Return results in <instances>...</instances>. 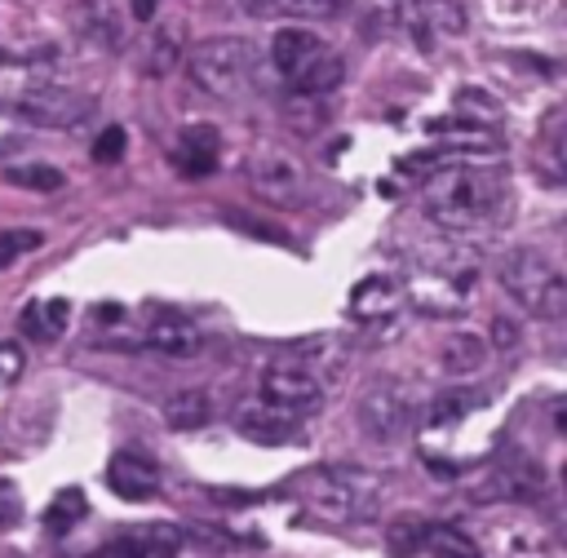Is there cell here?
<instances>
[{"label":"cell","mask_w":567,"mask_h":558,"mask_svg":"<svg viewBox=\"0 0 567 558\" xmlns=\"http://www.w3.org/2000/svg\"><path fill=\"white\" fill-rule=\"evenodd\" d=\"M421 204H425V217L443 235L465 239V235H478V230H487V226H496L505 217L509 182H505L501 168L470 164L461 155V159H447V164L425 173Z\"/></svg>","instance_id":"cell-1"},{"label":"cell","mask_w":567,"mask_h":558,"mask_svg":"<svg viewBox=\"0 0 567 558\" xmlns=\"http://www.w3.org/2000/svg\"><path fill=\"white\" fill-rule=\"evenodd\" d=\"M217 155H221V137L213 124L195 120V124H182L177 128V142H173V164L177 173L186 177H208L217 168Z\"/></svg>","instance_id":"cell-16"},{"label":"cell","mask_w":567,"mask_h":558,"mask_svg":"<svg viewBox=\"0 0 567 558\" xmlns=\"http://www.w3.org/2000/svg\"><path fill=\"white\" fill-rule=\"evenodd\" d=\"M354 416H359V430L363 438L372 443H403L416 425V394L403 385V381H377L359 394L354 403Z\"/></svg>","instance_id":"cell-7"},{"label":"cell","mask_w":567,"mask_h":558,"mask_svg":"<svg viewBox=\"0 0 567 558\" xmlns=\"http://www.w3.org/2000/svg\"><path fill=\"white\" fill-rule=\"evenodd\" d=\"M4 182L18 186V190H31V195H53V190H62L66 177L53 164H9L4 168Z\"/></svg>","instance_id":"cell-24"},{"label":"cell","mask_w":567,"mask_h":558,"mask_svg":"<svg viewBox=\"0 0 567 558\" xmlns=\"http://www.w3.org/2000/svg\"><path fill=\"white\" fill-rule=\"evenodd\" d=\"M182 58V22L177 27H159L151 49H146V75H168Z\"/></svg>","instance_id":"cell-26"},{"label":"cell","mask_w":567,"mask_h":558,"mask_svg":"<svg viewBox=\"0 0 567 558\" xmlns=\"http://www.w3.org/2000/svg\"><path fill=\"white\" fill-rule=\"evenodd\" d=\"M66 319H71V301L66 297H44V301H31L22 310V332L40 337V341H53V337L66 332Z\"/></svg>","instance_id":"cell-21"},{"label":"cell","mask_w":567,"mask_h":558,"mask_svg":"<svg viewBox=\"0 0 567 558\" xmlns=\"http://www.w3.org/2000/svg\"><path fill=\"white\" fill-rule=\"evenodd\" d=\"M40 244H44V235H40V230H31V226H0V270H4V266H13L18 257L35 252Z\"/></svg>","instance_id":"cell-27"},{"label":"cell","mask_w":567,"mask_h":558,"mask_svg":"<svg viewBox=\"0 0 567 558\" xmlns=\"http://www.w3.org/2000/svg\"><path fill=\"white\" fill-rule=\"evenodd\" d=\"M186 549V531L173 527V523H142V527H128L120 531L102 558H173Z\"/></svg>","instance_id":"cell-13"},{"label":"cell","mask_w":567,"mask_h":558,"mask_svg":"<svg viewBox=\"0 0 567 558\" xmlns=\"http://www.w3.org/2000/svg\"><path fill=\"white\" fill-rule=\"evenodd\" d=\"M270 62H275L279 80L288 84V93H301V97H323V93H332L346 80L341 53L328 40H319L315 31H306V27L275 31Z\"/></svg>","instance_id":"cell-3"},{"label":"cell","mask_w":567,"mask_h":558,"mask_svg":"<svg viewBox=\"0 0 567 558\" xmlns=\"http://www.w3.org/2000/svg\"><path fill=\"white\" fill-rule=\"evenodd\" d=\"M545 487H549V478H545V469H540L536 456H527V452H505V456L496 461V469L478 483L474 496H478V500H518V505H527V500H540Z\"/></svg>","instance_id":"cell-12"},{"label":"cell","mask_w":567,"mask_h":558,"mask_svg":"<svg viewBox=\"0 0 567 558\" xmlns=\"http://www.w3.org/2000/svg\"><path fill=\"white\" fill-rule=\"evenodd\" d=\"M496 279L501 288L536 319H563L567 314V279L558 270V261L540 248H509L496 261Z\"/></svg>","instance_id":"cell-5"},{"label":"cell","mask_w":567,"mask_h":558,"mask_svg":"<svg viewBox=\"0 0 567 558\" xmlns=\"http://www.w3.org/2000/svg\"><path fill=\"white\" fill-rule=\"evenodd\" d=\"M239 434H248L252 443H288L297 434V416L284 412V407H270V403H252L235 416Z\"/></svg>","instance_id":"cell-19"},{"label":"cell","mask_w":567,"mask_h":558,"mask_svg":"<svg viewBox=\"0 0 567 558\" xmlns=\"http://www.w3.org/2000/svg\"><path fill=\"white\" fill-rule=\"evenodd\" d=\"M257 390H261V403L284 407L292 416L315 412L319 399H323V381H319L315 363H306V359H275V363H266Z\"/></svg>","instance_id":"cell-9"},{"label":"cell","mask_w":567,"mask_h":558,"mask_svg":"<svg viewBox=\"0 0 567 558\" xmlns=\"http://www.w3.org/2000/svg\"><path fill=\"white\" fill-rule=\"evenodd\" d=\"M408 306V292H403V279L399 275H363L354 288H350V314L363 319V323H381V319H394L399 310Z\"/></svg>","instance_id":"cell-14"},{"label":"cell","mask_w":567,"mask_h":558,"mask_svg":"<svg viewBox=\"0 0 567 558\" xmlns=\"http://www.w3.org/2000/svg\"><path fill=\"white\" fill-rule=\"evenodd\" d=\"M292 496L328 523H363L377 509L381 478L359 465H315L297 474Z\"/></svg>","instance_id":"cell-2"},{"label":"cell","mask_w":567,"mask_h":558,"mask_svg":"<svg viewBox=\"0 0 567 558\" xmlns=\"http://www.w3.org/2000/svg\"><path fill=\"white\" fill-rule=\"evenodd\" d=\"M22 146H27V128L0 115V155H13V151H22Z\"/></svg>","instance_id":"cell-31"},{"label":"cell","mask_w":567,"mask_h":558,"mask_svg":"<svg viewBox=\"0 0 567 558\" xmlns=\"http://www.w3.org/2000/svg\"><path fill=\"white\" fill-rule=\"evenodd\" d=\"M142 341L151 345V350H159V354H168V359H190L199 345H204V332L182 314V310H155L151 314V323H146V332H142Z\"/></svg>","instance_id":"cell-17"},{"label":"cell","mask_w":567,"mask_h":558,"mask_svg":"<svg viewBox=\"0 0 567 558\" xmlns=\"http://www.w3.org/2000/svg\"><path fill=\"white\" fill-rule=\"evenodd\" d=\"M93 159H97V164H120V159H124V128H120V124H106V128L97 133Z\"/></svg>","instance_id":"cell-29"},{"label":"cell","mask_w":567,"mask_h":558,"mask_svg":"<svg viewBox=\"0 0 567 558\" xmlns=\"http://www.w3.org/2000/svg\"><path fill=\"white\" fill-rule=\"evenodd\" d=\"M483 359H487V345H483L474 332H456V337H447V345H443V372H447V376H470V372L483 368Z\"/></svg>","instance_id":"cell-23"},{"label":"cell","mask_w":567,"mask_h":558,"mask_svg":"<svg viewBox=\"0 0 567 558\" xmlns=\"http://www.w3.org/2000/svg\"><path fill=\"white\" fill-rule=\"evenodd\" d=\"M155 4H159V0H133V13L146 22V18H155Z\"/></svg>","instance_id":"cell-35"},{"label":"cell","mask_w":567,"mask_h":558,"mask_svg":"<svg viewBox=\"0 0 567 558\" xmlns=\"http://www.w3.org/2000/svg\"><path fill=\"white\" fill-rule=\"evenodd\" d=\"M487 407V390H478V385H456V390H443L430 407H425V430L430 434H439V430H456V425H465L474 412H483Z\"/></svg>","instance_id":"cell-18"},{"label":"cell","mask_w":567,"mask_h":558,"mask_svg":"<svg viewBox=\"0 0 567 558\" xmlns=\"http://www.w3.org/2000/svg\"><path fill=\"white\" fill-rule=\"evenodd\" d=\"M235 4H239L248 18H270V13H275V0H235Z\"/></svg>","instance_id":"cell-34"},{"label":"cell","mask_w":567,"mask_h":558,"mask_svg":"<svg viewBox=\"0 0 567 558\" xmlns=\"http://www.w3.org/2000/svg\"><path fill=\"white\" fill-rule=\"evenodd\" d=\"M275 9L292 13V18H337L350 9V0H275Z\"/></svg>","instance_id":"cell-28"},{"label":"cell","mask_w":567,"mask_h":558,"mask_svg":"<svg viewBox=\"0 0 567 558\" xmlns=\"http://www.w3.org/2000/svg\"><path fill=\"white\" fill-rule=\"evenodd\" d=\"M106 487L120 500H151L159 492V465L142 452H115L106 461Z\"/></svg>","instance_id":"cell-15"},{"label":"cell","mask_w":567,"mask_h":558,"mask_svg":"<svg viewBox=\"0 0 567 558\" xmlns=\"http://www.w3.org/2000/svg\"><path fill=\"white\" fill-rule=\"evenodd\" d=\"M75 22H80V31H84L93 44H102V49H120V44H124V27H120L111 0H80Z\"/></svg>","instance_id":"cell-20"},{"label":"cell","mask_w":567,"mask_h":558,"mask_svg":"<svg viewBox=\"0 0 567 558\" xmlns=\"http://www.w3.org/2000/svg\"><path fill=\"white\" fill-rule=\"evenodd\" d=\"M84 509H89V505H84V492H80V487H62V492L49 500V509H44V531H49V536H66V531L84 518Z\"/></svg>","instance_id":"cell-25"},{"label":"cell","mask_w":567,"mask_h":558,"mask_svg":"<svg viewBox=\"0 0 567 558\" xmlns=\"http://www.w3.org/2000/svg\"><path fill=\"white\" fill-rule=\"evenodd\" d=\"M244 173H248L252 195H261L266 204H288L292 208V204L306 199V168L292 155L275 151V146H261L257 155H248Z\"/></svg>","instance_id":"cell-10"},{"label":"cell","mask_w":567,"mask_h":558,"mask_svg":"<svg viewBox=\"0 0 567 558\" xmlns=\"http://www.w3.org/2000/svg\"><path fill=\"white\" fill-rule=\"evenodd\" d=\"M22 368H27L22 350H18L13 341H0V381H4V385H13V381L22 376Z\"/></svg>","instance_id":"cell-30"},{"label":"cell","mask_w":567,"mask_h":558,"mask_svg":"<svg viewBox=\"0 0 567 558\" xmlns=\"http://www.w3.org/2000/svg\"><path fill=\"white\" fill-rule=\"evenodd\" d=\"M164 421L173 430H204L213 421V394L208 390H177L164 403Z\"/></svg>","instance_id":"cell-22"},{"label":"cell","mask_w":567,"mask_h":558,"mask_svg":"<svg viewBox=\"0 0 567 558\" xmlns=\"http://www.w3.org/2000/svg\"><path fill=\"white\" fill-rule=\"evenodd\" d=\"M492 341H496V345H514V341H518L514 323H509V319H492Z\"/></svg>","instance_id":"cell-33"},{"label":"cell","mask_w":567,"mask_h":558,"mask_svg":"<svg viewBox=\"0 0 567 558\" xmlns=\"http://www.w3.org/2000/svg\"><path fill=\"white\" fill-rule=\"evenodd\" d=\"M394 554H425V558H474L478 545L452 527V523H425V518H399L390 527Z\"/></svg>","instance_id":"cell-11"},{"label":"cell","mask_w":567,"mask_h":558,"mask_svg":"<svg viewBox=\"0 0 567 558\" xmlns=\"http://www.w3.org/2000/svg\"><path fill=\"white\" fill-rule=\"evenodd\" d=\"M13 111L27 124H40V128H75V124H84L93 115V97L84 89H75V84L35 80L13 97Z\"/></svg>","instance_id":"cell-8"},{"label":"cell","mask_w":567,"mask_h":558,"mask_svg":"<svg viewBox=\"0 0 567 558\" xmlns=\"http://www.w3.org/2000/svg\"><path fill=\"white\" fill-rule=\"evenodd\" d=\"M13 523H18V492L0 483V527H13Z\"/></svg>","instance_id":"cell-32"},{"label":"cell","mask_w":567,"mask_h":558,"mask_svg":"<svg viewBox=\"0 0 567 558\" xmlns=\"http://www.w3.org/2000/svg\"><path fill=\"white\" fill-rule=\"evenodd\" d=\"M474 252L465 248V252H447V257H439V252H425L421 261H412L408 266V279H403V292H408V301L412 306H421L425 314H456L465 301H470V292H474Z\"/></svg>","instance_id":"cell-6"},{"label":"cell","mask_w":567,"mask_h":558,"mask_svg":"<svg viewBox=\"0 0 567 558\" xmlns=\"http://www.w3.org/2000/svg\"><path fill=\"white\" fill-rule=\"evenodd\" d=\"M257 49L239 35H213L186 53L190 84L217 102H239L257 89Z\"/></svg>","instance_id":"cell-4"}]
</instances>
